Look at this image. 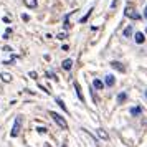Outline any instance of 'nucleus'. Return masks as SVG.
I'll use <instances>...</instances> for the list:
<instances>
[{"label":"nucleus","instance_id":"18","mask_svg":"<svg viewBox=\"0 0 147 147\" xmlns=\"http://www.w3.org/2000/svg\"><path fill=\"white\" fill-rule=\"evenodd\" d=\"M36 131H38V132H40V134H45V132H47V129H45V127H38Z\"/></svg>","mask_w":147,"mask_h":147},{"label":"nucleus","instance_id":"15","mask_svg":"<svg viewBox=\"0 0 147 147\" xmlns=\"http://www.w3.org/2000/svg\"><path fill=\"white\" fill-rule=\"evenodd\" d=\"M98 136H99L101 139H104V140H107V139H109V136H107V132H104L102 129H99V131H98Z\"/></svg>","mask_w":147,"mask_h":147},{"label":"nucleus","instance_id":"23","mask_svg":"<svg viewBox=\"0 0 147 147\" xmlns=\"http://www.w3.org/2000/svg\"><path fill=\"white\" fill-rule=\"evenodd\" d=\"M146 98H147V91H146Z\"/></svg>","mask_w":147,"mask_h":147},{"label":"nucleus","instance_id":"17","mask_svg":"<svg viewBox=\"0 0 147 147\" xmlns=\"http://www.w3.org/2000/svg\"><path fill=\"white\" fill-rule=\"evenodd\" d=\"M91 12H93V7H91V8H89V10H88V13L86 15H84V17H83V18H81V23H84V22H86L88 20V18H89V15H91Z\"/></svg>","mask_w":147,"mask_h":147},{"label":"nucleus","instance_id":"21","mask_svg":"<svg viewBox=\"0 0 147 147\" xmlns=\"http://www.w3.org/2000/svg\"><path fill=\"white\" fill-rule=\"evenodd\" d=\"M30 76H32V78H35V80H36V78H38V74L35 73V71H30Z\"/></svg>","mask_w":147,"mask_h":147},{"label":"nucleus","instance_id":"7","mask_svg":"<svg viewBox=\"0 0 147 147\" xmlns=\"http://www.w3.org/2000/svg\"><path fill=\"white\" fill-rule=\"evenodd\" d=\"M61 66H63V69L69 71V69L73 68V60H69V58H68V60H65L63 63H61Z\"/></svg>","mask_w":147,"mask_h":147},{"label":"nucleus","instance_id":"16","mask_svg":"<svg viewBox=\"0 0 147 147\" xmlns=\"http://www.w3.org/2000/svg\"><path fill=\"white\" fill-rule=\"evenodd\" d=\"M56 104H58V106H60L61 109H63V111H65V113H68V109H66V106H65V102H63V101H61L60 98L56 99Z\"/></svg>","mask_w":147,"mask_h":147},{"label":"nucleus","instance_id":"19","mask_svg":"<svg viewBox=\"0 0 147 147\" xmlns=\"http://www.w3.org/2000/svg\"><path fill=\"white\" fill-rule=\"evenodd\" d=\"M22 20L28 22V20H30V17H28V15H23V13H22Z\"/></svg>","mask_w":147,"mask_h":147},{"label":"nucleus","instance_id":"12","mask_svg":"<svg viewBox=\"0 0 147 147\" xmlns=\"http://www.w3.org/2000/svg\"><path fill=\"white\" fill-rule=\"evenodd\" d=\"M140 113H142V107H140V106L131 107V114H132V116H139Z\"/></svg>","mask_w":147,"mask_h":147},{"label":"nucleus","instance_id":"14","mask_svg":"<svg viewBox=\"0 0 147 147\" xmlns=\"http://www.w3.org/2000/svg\"><path fill=\"white\" fill-rule=\"evenodd\" d=\"M0 76H2V80L5 81V83H10L12 81V74H8V73H2Z\"/></svg>","mask_w":147,"mask_h":147},{"label":"nucleus","instance_id":"22","mask_svg":"<svg viewBox=\"0 0 147 147\" xmlns=\"http://www.w3.org/2000/svg\"><path fill=\"white\" fill-rule=\"evenodd\" d=\"M144 17H146V18H147V7L144 8Z\"/></svg>","mask_w":147,"mask_h":147},{"label":"nucleus","instance_id":"1","mask_svg":"<svg viewBox=\"0 0 147 147\" xmlns=\"http://www.w3.org/2000/svg\"><path fill=\"white\" fill-rule=\"evenodd\" d=\"M50 116L53 117V121H55V122H56V124H58V126L61 127V129H68V122H66V119H65L63 116H60V114H58V113H55V111H51V113H50Z\"/></svg>","mask_w":147,"mask_h":147},{"label":"nucleus","instance_id":"11","mask_svg":"<svg viewBox=\"0 0 147 147\" xmlns=\"http://www.w3.org/2000/svg\"><path fill=\"white\" fill-rule=\"evenodd\" d=\"M132 32H134L132 25H129V27H126V28H124V32H122V35H124V36H131V35H132Z\"/></svg>","mask_w":147,"mask_h":147},{"label":"nucleus","instance_id":"9","mask_svg":"<svg viewBox=\"0 0 147 147\" xmlns=\"http://www.w3.org/2000/svg\"><path fill=\"white\" fill-rule=\"evenodd\" d=\"M23 3H25V7H28V8H36V0H23Z\"/></svg>","mask_w":147,"mask_h":147},{"label":"nucleus","instance_id":"3","mask_svg":"<svg viewBox=\"0 0 147 147\" xmlns=\"http://www.w3.org/2000/svg\"><path fill=\"white\" fill-rule=\"evenodd\" d=\"M124 15H126L127 18H131V20H140V13H137V12H136L134 8H131V7H126Z\"/></svg>","mask_w":147,"mask_h":147},{"label":"nucleus","instance_id":"8","mask_svg":"<svg viewBox=\"0 0 147 147\" xmlns=\"http://www.w3.org/2000/svg\"><path fill=\"white\" fill-rule=\"evenodd\" d=\"M114 83H116L114 76H113V74H107V76H106V80H104V84L111 88V86H114Z\"/></svg>","mask_w":147,"mask_h":147},{"label":"nucleus","instance_id":"2","mask_svg":"<svg viewBox=\"0 0 147 147\" xmlns=\"http://www.w3.org/2000/svg\"><path fill=\"white\" fill-rule=\"evenodd\" d=\"M20 129H22V117L18 116V117L15 119V122H13V127H12V132H10V136H12V137H17V136L20 134Z\"/></svg>","mask_w":147,"mask_h":147},{"label":"nucleus","instance_id":"4","mask_svg":"<svg viewBox=\"0 0 147 147\" xmlns=\"http://www.w3.org/2000/svg\"><path fill=\"white\" fill-rule=\"evenodd\" d=\"M134 38H136V43H137V45H142V43L146 41V35L142 33V32H137V33L134 35Z\"/></svg>","mask_w":147,"mask_h":147},{"label":"nucleus","instance_id":"20","mask_svg":"<svg viewBox=\"0 0 147 147\" xmlns=\"http://www.w3.org/2000/svg\"><path fill=\"white\" fill-rule=\"evenodd\" d=\"M63 38H66V33H60L58 35V40H63Z\"/></svg>","mask_w":147,"mask_h":147},{"label":"nucleus","instance_id":"6","mask_svg":"<svg viewBox=\"0 0 147 147\" xmlns=\"http://www.w3.org/2000/svg\"><path fill=\"white\" fill-rule=\"evenodd\" d=\"M111 66H113L114 69L121 71V73H124V71H126V68L122 66V63H119V61H113V63H111Z\"/></svg>","mask_w":147,"mask_h":147},{"label":"nucleus","instance_id":"5","mask_svg":"<svg viewBox=\"0 0 147 147\" xmlns=\"http://www.w3.org/2000/svg\"><path fill=\"white\" fill-rule=\"evenodd\" d=\"M74 91H76V96H78V99H80L81 102H84V98H83V93H81V86L78 84V83H74Z\"/></svg>","mask_w":147,"mask_h":147},{"label":"nucleus","instance_id":"13","mask_svg":"<svg viewBox=\"0 0 147 147\" xmlns=\"http://www.w3.org/2000/svg\"><path fill=\"white\" fill-rule=\"evenodd\" d=\"M93 86L96 88V89H102V88H104V83H102L101 80H94L93 81Z\"/></svg>","mask_w":147,"mask_h":147},{"label":"nucleus","instance_id":"10","mask_svg":"<svg viewBox=\"0 0 147 147\" xmlns=\"http://www.w3.org/2000/svg\"><path fill=\"white\" fill-rule=\"evenodd\" d=\"M126 99H127V93H124V91H122V93L117 94V104H122Z\"/></svg>","mask_w":147,"mask_h":147}]
</instances>
